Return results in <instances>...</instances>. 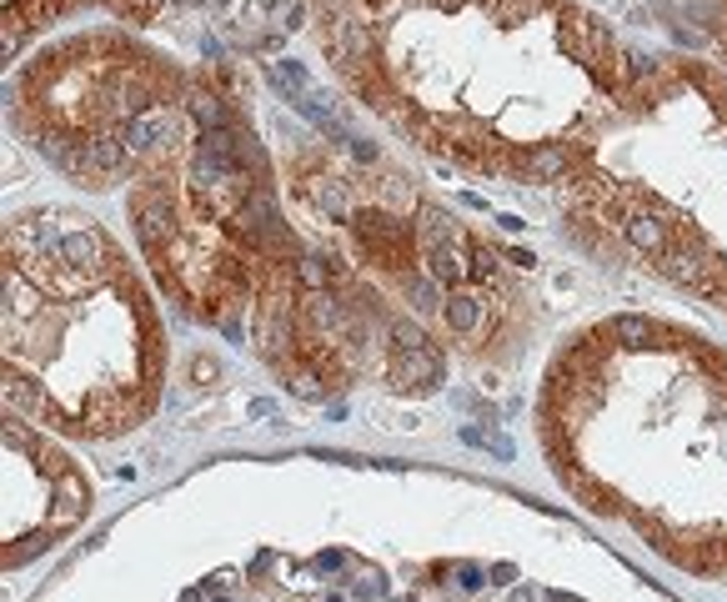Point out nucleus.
I'll list each match as a JSON object with an SVG mask.
<instances>
[{"label":"nucleus","mask_w":727,"mask_h":602,"mask_svg":"<svg viewBox=\"0 0 727 602\" xmlns=\"http://www.w3.org/2000/svg\"><path fill=\"white\" fill-rule=\"evenodd\" d=\"M442 382V352L427 342V347H417V352H397V362H392V387L397 392H432Z\"/></svg>","instance_id":"f257e3e1"},{"label":"nucleus","mask_w":727,"mask_h":602,"mask_svg":"<svg viewBox=\"0 0 727 602\" xmlns=\"http://www.w3.org/2000/svg\"><path fill=\"white\" fill-rule=\"evenodd\" d=\"M191 377H196V382H211V377H216V362L196 357V362H191Z\"/></svg>","instance_id":"0eeeda50"},{"label":"nucleus","mask_w":727,"mask_h":602,"mask_svg":"<svg viewBox=\"0 0 727 602\" xmlns=\"http://www.w3.org/2000/svg\"><path fill=\"white\" fill-rule=\"evenodd\" d=\"M572 166H577V156H572L562 141H547V146L527 151L512 171H517L522 181H562V176H572Z\"/></svg>","instance_id":"f03ea898"},{"label":"nucleus","mask_w":727,"mask_h":602,"mask_svg":"<svg viewBox=\"0 0 727 602\" xmlns=\"http://www.w3.org/2000/svg\"><path fill=\"white\" fill-rule=\"evenodd\" d=\"M622 241H627V246H637L642 256H652V261H657V256H662L677 236H672V226H667L662 216H652V211H642V206H637V211L622 221Z\"/></svg>","instance_id":"7ed1b4c3"},{"label":"nucleus","mask_w":727,"mask_h":602,"mask_svg":"<svg viewBox=\"0 0 727 602\" xmlns=\"http://www.w3.org/2000/svg\"><path fill=\"white\" fill-rule=\"evenodd\" d=\"M607 337L622 342V347H647V342H652V322H647V317H612Z\"/></svg>","instance_id":"423d86ee"},{"label":"nucleus","mask_w":727,"mask_h":602,"mask_svg":"<svg viewBox=\"0 0 727 602\" xmlns=\"http://www.w3.org/2000/svg\"><path fill=\"white\" fill-rule=\"evenodd\" d=\"M86 477L81 472H56V517H51V532H66V527H76L81 522V512H86Z\"/></svg>","instance_id":"20e7f679"},{"label":"nucleus","mask_w":727,"mask_h":602,"mask_svg":"<svg viewBox=\"0 0 727 602\" xmlns=\"http://www.w3.org/2000/svg\"><path fill=\"white\" fill-rule=\"evenodd\" d=\"M482 312H487V301L472 296V291H447V301H442V317L457 337H472L482 327Z\"/></svg>","instance_id":"39448f33"}]
</instances>
